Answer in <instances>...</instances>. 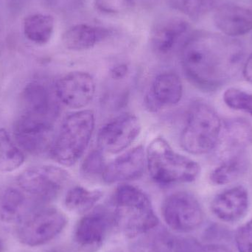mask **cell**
Wrapping results in <instances>:
<instances>
[{
    "mask_svg": "<svg viewBox=\"0 0 252 252\" xmlns=\"http://www.w3.org/2000/svg\"><path fill=\"white\" fill-rule=\"evenodd\" d=\"M23 114L54 124L59 106L48 87L38 81L29 83L22 93Z\"/></svg>",
    "mask_w": 252,
    "mask_h": 252,
    "instance_id": "obj_13",
    "label": "cell"
},
{
    "mask_svg": "<svg viewBox=\"0 0 252 252\" xmlns=\"http://www.w3.org/2000/svg\"><path fill=\"white\" fill-rule=\"evenodd\" d=\"M222 126L223 122L213 107L204 102H196L188 111L181 133V146L193 155L209 154L217 147Z\"/></svg>",
    "mask_w": 252,
    "mask_h": 252,
    "instance_id": "obj_5",
    "label": "cell"
},
{
    "mask_svg": "<svg viewBox=\"0 0 252 252\" xmlns=\"http://www.w3.org/2000/svg\"><path fill=\"white\" fill-rule=\"evenodd\" d=\"M128 73V67L127 65L118 64L111 69V76L115 80H122L125 78Z\"/></svg>",
    "mask_w": 252,
    "mask_h": 252,
    "instance_id": "obj_32",
    "label": "cell"
},
{
    "mask_svg": "<svg viewBox=\"0 0 252 252\" xmlns=\"http://www.w3.org/2000/svg\"><path fill=\"white\" fill-rule=\"evenodd\" d=\"M103 197V192L97 189H87L75 186L69 189L64 198V204L69 211L76 213L90 212Z\"/></svg>",
    "mask_w": 252,
    "mask_h": 252,
    "instance_id": "obj_23",
    "label": "cell"
},
{
    "mask_svg": "<svg viewBox=\"0 0 252 252\" xmlns=\"http://www.w3.org/2000/svg\"><path fill=\"white\" fill-rule=\"evenodd\" d=\"M24 161L25 156L22 151L13 143L7 130L0 128V172L14 171Z\"/></svg>",
    "mask_w": 252,
    "mask_h": 252,
    "instance_id": "obj_25",
    "label": "cell"
},
{
    "mask_svg": "<svg viewBox=\"0 0 252 252\" xmlns=\"http://www.w3.org/2000/svg\"><path fill=\"white\" fill-rule=\"evenodd\" d=\"M161 214L170 229L188 233L198 229L204 221V212L198 199L188 192H177L163 201Z\"/></svg>",
    "mask_w": 252,
    "mask_h": 252,
    "instance_id": "obj_8",
    "label": "cell"
},
{
    "mask_svg": "<svg viewBox=\"0 0 252 252\" xmlns=\"http://www.w3.org/2000/svg\"><path fill=\"white\" fill-rule=\"evenodd\" d=\"M96 84L94 78L85 72H69L55 84V94L67 107L81 109L87 107L94 98Z\"/></svg>",
    "mask_w": 252,
    "mask_h": 252,
    "instance_id": "obj_11",
    "label": "cell"
},
{
    "mask_svg": "<svg viewBox=\"0 0 252 252\" xmlns=\"http://www.w3.org/2000/svg\"><path fill=\"white\" fill-rule=\"evenodd\" d=\"M146 161L153 180L165 186L190 183L201 173L198 162L176 152L161 136H157L148 145Z\"/></svg>",
    "mask_w": 252,
    "mask_h": 252,
    "instance_id": "obj_3",
    "label": "cell"
},
{
    "mask_svg": "<svg viewBox=\"0 0 252 252\" xmlns=\"http://www.w3.org/2000/svg\"><path fill=\"white\" fill-rule=\"evenodd\" d=\"M94 127L92 111L80 110L66 116L50 148L52 158L61 165H74L88 148Z\"/></svg>",
    "mask_w": 252,
    "mask_h": 252,
    "instance_id": "obj_4",
    "label": "cell"
},
{
    "mask_svg": "<svg viewBox=\"0 0 252 252\" xmlns=\"http://www.w3.org/2000/svg\"><path fill=\"white\" fill-rule=\"evenodd\" d=\"M172 8L197 19L211 10L216 0H168Z\"/></svg>",
    "mask_w": 252,
    "mask_h": 252,
    "instance_id": "obj_26",
    "label": "cell"
},
{
    "mask_svg": "<svg viewBox=\"0 0 252 252\" xmlns=\"http://www.w3.org/2000/svg\"><path fill=\"white\" fill-rule=\"evenodd\" d=\"M210 207L213 214L221 221L229 223L239 222L248 213V190L242 185L224 189L214 197Z\"/></svg>",
    "mask_w": 252,
    "mask_h": 252,
    "instance_id": "obj_16",
    "label": "cell"
},
{
    "mask_svg": "<svg viewBox=\"0 0 252 252\" xmlns=\"http://www.w3.org/2000/svg\"><path fill=\"white\" fill-rule=\"evenodd\" d=\"M113 211L116 228L129 238L142 235L158 224L149 197L132 185H124L115 191Z\"/></svg>",
    "mask_w": 252,
    "mask_h": 252,
    "instance_id": "obj_2",
    "label": "cell"
},
{
    "mask_svg": "<svg viewBox=\"0 0 252 252\" xmlns=\"http://www.w3.org/2000/svg\"><path fill=\"white\" fill-rule=\"evenodd\" d=\"M115 228L116 223L112 210L105 208L90 210L75 226L74 241L82 248H94L101 245Z\"/></svg>",
    "mask_w": 252,
    "mask_h": 252,
    "instance_id": "obj_12",
    "label": "cell"
},
{
    "mask_svg": "<svg viewBox=\"0 0 252 252\" xmlns=\"http://www.w3.org/2000/svg\"><path fill=\"white\" fill-rule=\"evenodd\" d=\"M235 244L239 252H252V219L238 229Z\"/></svg>",
    "mask_w": 252,
    "mask_h": 252,
    "instance_id": "obj_29",
    "label": "cell"
},
{
    "mask_svg": "<svg viewBox=\"0 0 252 252\" xmlns=\"http://www.w3.org/2000/svg\"><path fill=\"white\" fill-rule=\"evenodd\" d=\"M182 252H232L229 248L220 244L201 245L192 240H184Z\"/></svg>",
    "mask_w": 252,
    "mask_h": 252,
    "instance_id": "obj_31",
    "label": "cell"
},
{
    "mask_svg": "<svg viewBox=\"0 0 252 252\" xmlns=\"http://www.w3.org/2000/svg\"><path fill=\"white\" fill-rule=\"evenodd\" d=\"M67 171L53 165L31 167L17 179L19 188L38 205L48 204L57 198L69 180Z\"/></svg>",
    "mask_w": 252,
    "mask_h": 252,
    "instance_id": "obj_6",
    "label": "cell"
},
{
    "mask_svg": "<svg viewBox=\"0 0 252 252\" xmlns=\"http://www.w3.org/2000/svg\"><path fill=\"white\" fill-rule=\"evenodd\" d=\"M214 22L226 36H241L252 30V9L234 4H225L216 9Z\"/></svg>",
    "mask_w": 252,
    "mask_h": 252,
    "instance_id": "obj_18",
    "label": "cell"
},
{
    "mask_svg": "<svg viewBox=\"0 0 252 252\" xmlns=\"http://www.w3.org/2000/svg\"><path fill=\"white\" fill-rule=\"evenodd\" d=\"M147 167L146 151L142 145L133 148L106 164L102 179L105 183H122L142 177Z\"/></svg>",
    "mask_w": 252,
    "mask_h": 252,
    "instance_id": "obj_14",
    "label": "cell"
},
{
    "mask_svg": "<svg viewBox=\"0 0 252 252\" xmlns=\"http://www.w3.org/2000/svg\"><path fill=\"white\" fill-rule=\"evenodd\" d=\"M24 31L28 39L37 44H46L53 35L54 19L50 15H32L25 20Z\"/></svg>",
    "mask_w": 252,
    "mask_h": 252,
    "instance_id": "obj_24",
    "label": "cell"
},
{
    "mask_svg": "<svg viewBox=\"0 0 252 252\" xmlns=\"http://www.w3.org/2000/svg\"><path fill=\"white\" fill-rule=\"evenodd\" d=\"M223 100L230 109L247 112L252 117V94L238 89H228L223 93Z\"/></svg>",
    "mask_w": 252,
    "mask_h": 252,
    "instance_id": "obj_27",
    "label": "cell"
},
{
    "mask_svg": "<svg viewBox=\"0 0 252 252\" xmlns=\"http://www.w3.org/2000/svg\"><path fill=\"white\" fill-rule=\"evenodd\" d=\"M243 75L246 81L252 84V53L243 65Z\"/></svg>",
    "mask_w": 252,
    "mask_h": 252,
    "instance_id": "obj_33",
    "label": "cell"
},
{
    "mask_svg": "<svg viewBox=\"0 0 252 252\" xmlns=\"http://www.w3.org/2000/svg\"><path fill=\"white\" fill-rule=\"evenodd\" d=\"M181 63L188 79L199 90L213 92L227 84L244 58L241 43L207 32L190 34L181 47Z\"/></svg>",
    "mask_w": 252,
    "mask_h": 252,
    "instance_id": "obj_1",
    "label": "cell"
},
{
    "mask_svg": "<svg viewBox=\"0 0 252 252\" xmlns=\"http://www.w3.org/2000/svg\"><path fill=\"white\" fill-rule=\"evenodd\" d=\"M109 34L106 28L81 24L72 27L63 34V42L69 50L82 51L100 44Z\"/></svg>",
    "mask_w": 252,
    "mask_h": 252,
    "instance_id": "obj_20",
    "label": "cell"
},
{
    "mask_svg": "<svg viewBox=\"0 0 252 252\" xmlns=\"http://www.w3.org/2000/svg\"><path fill=\"white\" fill-rule=\"evenodd\" d=\"M52 123L22 114L14 125V136L21 149L31 154L50 151L55 138Z\"/></svg>",
    "mask_w": 252,
    "mask_h": 252,
    "instance_id": "obj_10",
    "label": "cell"
},
{
    "mask_svg": "<svg viewBox=\"0 0 252 252\" xmlns=\"http://www.w3.org/2000/svg\"><path fill=\"white\" fill-rule=\"evenodd\" d=\"M133 0H95V4L100 11L108 13H120L131 6Z\"/></svg>",
    "mask_w": 252,
    "mask_h": 252,
    "instance_id": "obj_30",
    "label": "cell"
},
{
    "mask_svg": "<svg viewBox=\"0 0 252 252\" xmlns=\"http://www.w3.org/2000/svg\"><path fill=\"white\" fill-rule=\"evenodd\" d=\"M4 251V243H3L2 240L0 238V252H3Z\"/></svg>",
    "mask_w": 252,
    "mask_h": 252,
    "instance_id": "obj_34",
    "label": "cell"
},
{
    "mask_svg": "<svg viewBox=\"0 0 252 252\" xmlns=\"http://www.w3.org/2000/svg\"><path fill=\"white\" fill-rule=\"evenodd\" d=\"M247 169V161L242 154L224 158L210 173V179L216 185L232 183L241 177Z\"/></svg>",
    "mask_w": 252,
    "mask_h": 252,
    "instance_id": "obj_22",
    "label": "cell"
},
{
    "mask_svg": "<svg viewBox=\"0 0 252 252\" xmlns=\"http://www.w3.org/2000/svg\"><path fill=\"white\" fill-rule=\"evenodd\" d=\"M183 96V84L177 74L164 72L158 74L151 84L145 97V103L151 112L173 107Z\"/></svg>",
    "mask_w": 252,
    "mask_h": 252,
    "instance_id": "obj_15",
    "label": "cell"
},
{
    "mask_svg": "<svg viewBox=\"0 0 252 252\" xmlns=\"http://www.w3.org/2000/svg\"><path fill=\"white\" fill-rule=\"evenodd\" d=\"M189 31L186 21L178 17L161 19L156 24L151 32V46L156 53L162 56L171 53L181 41H186L185 35Z\"/></svg>",
    "mask_w": 252,
    "mask_h": 252,
    "instance_id": "obj_17",
    "label": "cell"
},
{
    "mask_svg": "<svg viewBox=\"0 0 252 252\" xmlns=\"http://www.w3.org/2000/svg\"><path fill=\"white\" fill-rule=\"evenodd\" d=\"M103 153L100 149L94 150L87 156L81 168V173L85 177H102L106 166Z\"/></svg>",
    "mask_w": 252,
    "mask_h": 252,
    "instance_id": "obj_28",
    "label": "cell"
},
{
    "mask_svg": "<svg viewBox=\"0 0 252 252\" xmlns=\"http://www.w3.org/2000/svg\"><path fill=\"white\" fill-rule=\"evenodd\" d=\"M140 132L139 118L133 114H123L100 129L97 135L99 149L111 154H119L133 143Z\"/></svg>",
    "mask_w": 252,
    "mask_h": 252,
    "instance_id": "obj_9",
    "label": "cell"
},
{
    "mask_svg": "<svg viewBox=\"0 0 252 252\" xmlns=\"http://www.w3.org/2000/svg\"><path fill=\"white\" fill-rule=\"evenodd\" d=\"M252 141L251 125L243 120H232L223 124L217 147H220V153L223 154L224 159L242 154Z\"/></svg>",
    "mask_w": 252,
    "mask_h": 252,
    "instance_id": "obj_19",
    "label": "cell"
},
{
    "mask_svg": "<svg viewBox=\"0 0 252 252\" xmlns=\"http://www.w3.org/2000/svg\"><path fill=\"white\" fill-rule=\"evenodd\" d=\"M27 206L28 198L22 189L8 188L0 198V219L4 222H20L29 215Z\"/></svg>",
    "mask_w": 252,
    "mask_h": 252,
    "instance_id": "obj_21",
    "label": "cell"
},
{
    "mask_svg": "<svg viewBox=\"0 0 252 252\" xmlns=\"http://www.w3.org/2000/svg\"><path fill=\"white\" fill-rule=\"evenodd\" d=\"M67 218L56 208H41L30 213L19 222L17 236L20 242L29 247H38L50 242L66 227Z\"/></svg>",
    "mask_w": 252,
    "mask_h": 252,
    "instance_id": "obj_7",
    "label": "cell"
}]
</instances>
